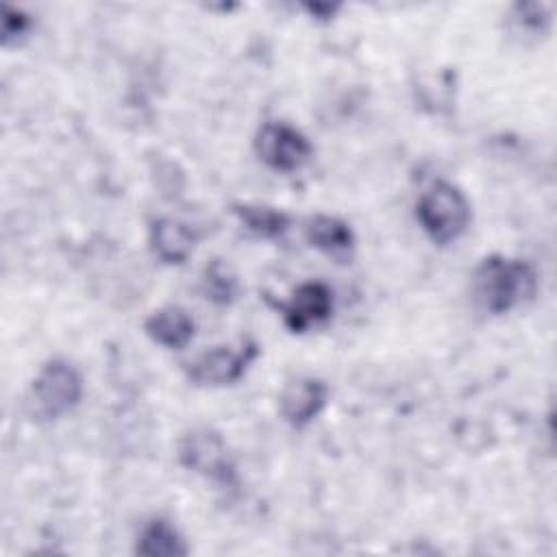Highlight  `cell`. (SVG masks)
Wrapping results in <instances>:
<instances>
[{
  "label": "cell",
  "instance_id": "7c38bea8",
  "mask_svg": "<svg viewBox=\"0 0 557 557\" xmlns=\"http://www.w3.org/2000/svg\"><path fill=\"white\" fill-rule=\"evenodd\" d=\"M233 213L237 215L239 224L259 239H276L292 224V218L285 211L265 205H235Z\"/></svg>",
  "mask_w": 557,
  "mask_h": 557
},
{
  "label": "cell",
  "instance_id": "9a60e30c",
  "mask_svg": "<svg viewBox=\"0 0 557 557\" xmlns=\"http://www.w3.org/2000/svg\"><path fill=\"white\" fill-rule=\"evenodd\" d=\"M513 30L524 35H544L550 26V11L544 4H516L513 7Z\"/></svg>",
  "mask_w": 557,
  "mask_h": 557
},
{
  "label": "cell",
  "instance_id": "30bf717a",
  "mask_svg": "<svg viewBox=\"0 0 557 557\" xmlns=\"http://www.w3.org/2000/svg\"><path fill=\"white\" fill-rule=\"evenodd\" d=\"M146 335L163 348H185L196 333V322L187 309L168 305L148 315L144 322Z\"/></svg>",
  "mask_w": 557,
  "mask_h": 557
},
{
  "label": "cell",
  "instance_id": "52a82bcc",
  "mask_svg": "<svg viewBox=\"0 0 557 557\" xmlns=\"http://www.w3.org/2000/svg\"><path fill=\"white\" fill-rule=\"evenodd\" d=\"M285 326L292 333H305L309 326L320 324L333 313V292L322 281H307L298 285L292 298L278 305Z\"/></svg>",
  "mask_w": 557,
  "mask_h": 557
},
{
  "label": "cell",
  "instance_id": "8fae6325",
  "mask_svg": "<svg viewBox=\"0 0 557 557\" xmlns=\"http://www.w3.org/2000/svg\"><path fill=\"white\" fill-rule=\"evenodd\" d=\"M148 242H150V250L152 255L170 265H178L183 263L196 244V235L194 231L172 218H159L150 224V233H148Z\"/></svg>",
  "mask_w": 557,
  "mask_h": 557
},
{
  "label": "cell",
  "instance_id": "3957f363",
  "mask_svg": "<svg viewBox=\"0 0 557 557\" xmlns=\"http://www.w3.org/2000/svg\"><path fill=\"white\" fill-rule=\"evenodd\" d=\"M83 396V379L78 370L63 361L52 359L41 366L33 379L28 405L30 413L39 420H57L70 413Z\"/></svg>",
  "mask_w": 557,
  "mask_h": 557
},
{
  "label": "cell",
  "instance_id": "ba28073f",
  "mask_svg": "<svg viewBox=\"0 0 557 557\" xmlns=\"http://www.w3.org/2000/svg\"><path fill=\"white\" fill-rule=\"evenodd\" d=\"M326 400L329 387L322 379L300 376L283 387L278 396V409L287 424H292L294 429H302L320 416Z\"/></svg>",
  "mask_w": 557,
  "mask_h": 557
},
{
  "label": "cell",
  "instance_id": "9c48e42d",
  "mask_svg": "<svg viewBox=\"0 0 557 557\" xmlns=\"http://www.w3.org/2000/svg\"><path fill=\"white\" fill-rule=\"evenodd\" d=\"M305 237L313 248L337 261H348L355 252L352 228L335 215L318 213L309 218L305 224Z\"/></svg>",
  "mask_w": 557,
  "mask_h": 557
},
{
  "label": "cell",
  "instance_id": "5bb4252c",
  "mask_svg": "<svg viewBox=\"0 0 557 557\" xmlns=\"http://www.w3.org/2000/svg\"><path fill=\"white\" fill-rule=\"evenodd\" d=\"M200 289L205 298L213 305H231L237 298L239 281L228 263H224L222 259H213L202 272Z\"/></svg>",
  "mask_w": 557,
  "mask_h": 557
},
{
  "label": "cell",
  "instance_id": "277c9868",
  "mask_svg": "<svg viewBox=\"0 0 557 557\" xmlns=\"http://www.w3.org/2000/svg\"><path fill=\"white\" fill-rule=\"evenodd\" d=\"M259 346L255 339H242L237 346H215L187 363L185 372L194 385L222 387L237 383L250 363L257 359Z\"/></svg>",
  "mask_w": 557,
  "mask_h": 557
},
{
  "label": "cell",
  "instance_id": "2e32d148",
  "mask_svg": "<svg viewBox=\"0 0 557 557\" xmlns=\"http://www.w3.org/2000/svg\"><path fill=\"white\" fill-rule=\"evenodd\" d=\"M30 30V17L13 7H2V46L17 44Z\"/></svg>",
  "mask_w": 557,
  "mask_h": 557
},
{
  "label": "cell",
  "instance_id": "4fadbf2b",
  "mask_svg": "<svg viewBox=\"0 0 557 557\" xmlns=\"http://www.w3.org/2000/svg\"><path fill=\"white\" fill-rule=\"evenodd\" d=\"M135 550L146 557H176L187 555V544L168 520L154 518L141 529Z\"/></svg>",
  "mask_w": 557,
  "mask_h": 557
},
{
  "label": "cell",
  "instance_id": "7a4b0ae2",
  "mask_svg": "<svg viewBox=\"0 0 557 557\" xmlns=\"http://www.w3.org/2000/svg\"><path fill=\"white\" fill-rule=\"evenodd\" d=\"M416 218L431 242L446 246L466 233L472 211L468 198L457 185L435 181L418 198Z\"/></svg>",
  "mask_w": 557,
  "mask_h": 557
},
{
  "label": "cell",
  "instance_id": "6da1fadb",
  "mask_svg": "<svg viewBox=\"0 0 557 557\" xmlns=\"http://www.w3.org/2000/svg\"><path fill=\"white\" fill-rule=\"evenodd\" d=\"M537 292L535 270L520 259L490 255L472 274V298L485 313L503 315L531 300Z\"/></svg>",
  "mask_w": 557,
  "mask_h": 557
},
{
  "label": "cell",
  "instance_id": "8992f818",
  "mask_svg": "<svg viewBox=\"0 0 557 557\" xmlns=\"http://www.w3.org/2000/svg\"><path fill=\"white\" fill-rule=\"evenodd\" d=\"M255 152L276 172H296L313 157V146L298 128L285 122H265L255 135Z\"/></svg>",
  "mask_w": 557,
  "mask_h": 557
},
{
  "label": "cell",
  "instance_id": "5b68a950",
  "mask_svg": "<svg viewBox=\"0 0 557 557\" xmlns=\"http://www.w3.org/2000/svg\"><path fill=\"white\" fill-rule=\"evenodd\" d=\"M178 461L187 470H191L218 485L226 487V485L235 483L233 457H231L222 435L211 429H194V431L185 433L178 444Z\"/></svg>",
  "mask_w": 557,
  "mask_h": 557
}]
</instances>
